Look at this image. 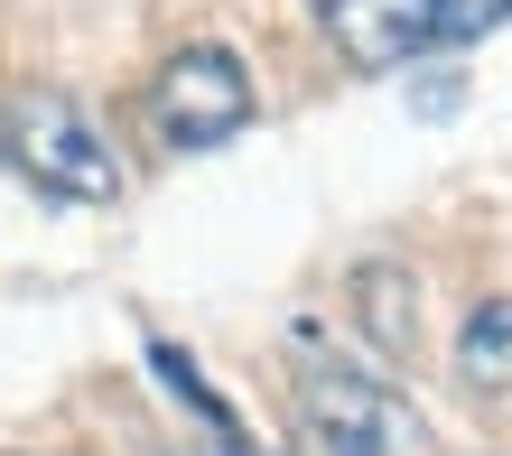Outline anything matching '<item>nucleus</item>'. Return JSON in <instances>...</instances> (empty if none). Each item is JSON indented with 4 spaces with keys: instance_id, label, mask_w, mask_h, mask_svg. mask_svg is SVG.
I'll list each match as a JSON object with an SVG mask.
<instances>
[{
    "instance_id": "obj_3",
    "label": "nucleus",
    "mask_w": 512,
    "mask_h": 456,
    "mask_svg": "<svg viewBox=\"0 0 512 456\" xmlns=\"http://www.w3.org/2000/svg\"><path fill=\"white\" fill-rule=\"evenodd\" d=\"M149 121L168 149H224L252 121V75L233 47H177L149 84Z\"/></svg>"
},
{
    "instance_id": "obj_7",
    "label": "nucleus",
    "mask_w": 512,
    "mask_h": 456,
    "mask_svg": "<svg viewBox=\"0 0 512 456\" xmlns=\"http://www.w3.org/2000/svg\"><path fill=\"white\" fill-rule=\"evenodd\" d=\"M429 10H438V38L457 47V38H485L494 19H512V0H429Z\"/></svg>"
},
{
    "instance_id": "obj_1",
    "label": "nucleus",
    "mask_w": 512,
    "mask_h": 456,
    "mask_svg": "<svg viewBox=\"0 0 512 456\" xmlns=\"http://www.w3.org/2000/svg\"><path fill=\"white\" fill-rule=\"evenodd\" d=\"M0 159L56 205H112L122 196V159H112V140L94 131V112L75 94H19L10 121H0Z\"/></svg>"
},
{
    "instance_id": "obj_5",
    "label": "nucleus",
    "mask_w": 512,
    "mask_h": 456,
    "mask_svg": "<svg viewBox=\"0 0 512 456\" xmlns=\"http://www.w3.org/2000/svg\"><path fill=\"white\" fill-rule=\"evenodd\" d=\"M354 317H364V336L382 354H410L419 345V280L401 261H364L354 270Z\"/></svg>"
},
{
    "instance_id": "obj_2",
    "label": "nucleus",
    "mask_w": 512,
    "mask_h": 456,
    "mask_svg": "<svg viewBox=\"0 0 512 456\" xmlns=\"http://www.w3.org/2000/svg\"><path fill=\"white\" fill-rule=\"evenodd\" d=\"M298 429L326 447H391V456H429L419 410L364 363H308L298 373Z\"/></svg>"
},
{
    "instance_id": "obj_8",
    "label": "nucleus",
    "mask_w": 512,
    "mask_h": 456,
    "mask_svg": "<svg viewBox=\"0 0 512 456\" xmlns=\"http://www.w3.org/2000/svg\"><path fill=\"white\" fill-rule=\"evenodd\" d=\"M196 456H270V447L243 438V419H224V429H205V438H196Z\"/></svg>"
},
{
    "instance_id": "obj_6",
    "label": "nucleus",
    "mask_w": 512,
    "mask_h": 456,
    "mask_svg": "<svg viewBox=\"0 0 512 456\" xmlns=\"http://www.w3.org/2000/svg\"><path fill=\"white\" fill-rule=\"evenodd\" d=\"M457 373L475 391H512V298H485L457 326Z\"/></svg>"
},
{
    "instance_id": "obj_9",
    "label": "nucleus",
    "mask_w": 512,
    "mask_h": 456,
    "mask_svg": "<svg viewBox=\"0 0 512 456\" xmlns=\"http://www.w3.org/2000/svg\"><path fill=\"white\" fill-rule=\"evenodd\" d=\"M308 456H391V447H326V438H308Z\"/></svg>"
},
{
    "instance_id": "obj_4",
    "label": "nucleus",
    "mask_w": 512,
    "mask_h": 456,
    "mask_svg": "<svg viewBox=\"0 0 512 456\" xmlns=\"http://www.w3.org/2000/svg\"><path fill=\"white\" fill-rule=\"evenodd\" d=\"M308 10L364 75H391V66H410L419 47H438V10L429 0H308Z\"/></svg>"
}]
</instances>
